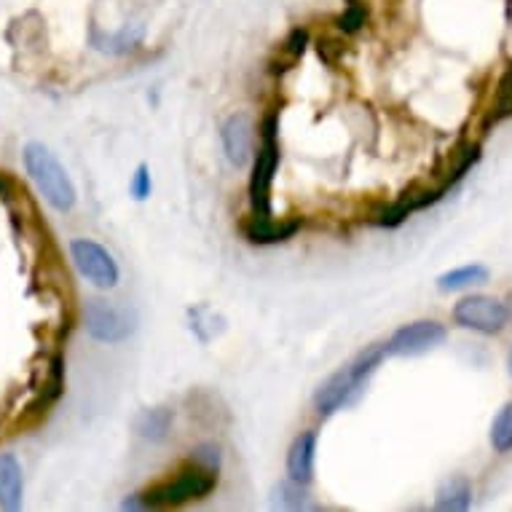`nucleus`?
Returning <instances> with one entry per match:
<instances>
[{
	"mask_svg": "<svg viewBox=\"0 0 512 512\" xmlns=\"http://www.w3.org/2000/svg\"><path fill=\"white\" fill-rule=\"evenodd\" d=\"M384 354H387V349L381 344L370 346L362 354H357L349 365L336 370L328 381H322L314 392V408H317L319 416H333L336 411L354 403V397L360 395L362 387L368 384V378L376 373Z\"/></svg>",
	"mask_w": 512,
	"mask_h": 512,
	"instance_id": "1",
	"label": "nucleus"
},
{
	"mask_svg": "<svg viewBox=\"0 0 512 512\" xmlns=\"http://www.w3.org/2000/svg\"><path fill=\"white\" fill-rule=\"evenodd\" d=\"M215 486H218V472L204 470V467L194 464V467L177 472L175 478L145 491V494L129 496L124 502V510H161V507L199 502L204 496H210Z\"/></svg>",
	"mask_w": 512,
	"mask_h": 512,
	"instance_id": "2",
	"label": "nucleus"
},
{
	"mask_svg": "<svg viewBox=\"0 0 512 512\" xmlns=\"http://www.w3.org/2000/svg\"><path fill=\"white\" fill-rule=\"evenodd\" d=\"M22 159H25L27 175H30V180L35 183V188L41 191L43 199H46L54 210L70 212L76 207V185L70 180L68 169L59 164L57 156H54L46 145L27 143Z\"/></svg>",
	"mask_w": 512,
	"mask_h": 512,
	"instance_id": "3",
	"label": "nucleus"
},
{
	"mask_svg": "<svg viewBox=\"0 0 512 512\" xmlns=\"http://www.w3.org/2000/svg\"><path fill=\"white\" fill-rule=\"evenodd\" d=\"M279 167V140H277V118H266L261 129V143L252 156L250 175V204L252 218H269L271 215V185Z\"/></svg>",
	"mask_w": 512,
	"mask_h": 512,
	"instance_id": "4",
	"label": "nucleus"
},
{
	"mask_svg": "<svg viewBox=\"0 0 512 512\" xmlns=\"http://www.w3.org/2000/svg\"><path fill=\"white\" fill-rule=\"evenodd\" d=\"M507 306L491 295H467L454 306V322L464 330L496 336L507 325Z\"/></svg>",
	"mask_w": 512,
	"mask_h": 512,
	"instance_id": "5",
	"label": "nucleus"
},
{
	"mask_svg": "<svg viewBox=\"0 0 512 512\" xmlns=\"http://www.w3.org/2000/svg\"><path fill=\"white\" fill-rule=\"evenodd\" d=\"M70 258L76 263L78 274L89 279L94 287L110 290L121 279V271H118V263L113 261V255L102 244L92 242V239H73L70 242Z\"/></svg>",
	"mask_w": 512,
	"mask_h": 512,
	"instance_id": "6",
	"label": "nucleus"
},
{
	"mask_svg": "<svg viewBox=\"0 0 512 512\" xmlns=\"http://www.w3.org/2000/svg\"><path fill=\"white\" fill-rule=\"evenodd\" d=\"M445 328L435 319H421V322H411V325H403L400 330L392 333L384 349L387 354H395V357H419V354H427L432 349L445 341Z\"/></svg>",
	"mask_w": 512,
	"mask_h": 512,
	"instance_id": "7",
	"label": "nucleus"
},
{
	"mask_svg": "<svg viewBox=\"0 0 512 512\" xmlns=\"http://www.w3.org/2000/svg\"><path fill=\"white\" fill-rule=\"evenodd\" d=\"M86 333L100 344H121L132 333V322L124 311L108 301H89L84 311Z\"/></svg>",
	"mask_w": 512,
	"mask_h": 512,
	"instance_id": "8",
	"label": "nucleus"
},
{
	"mask_svg": "<svg viewBox=\"0 0 512 512\" xmlns=\"http://www.w3.org/2000/svg\"><path fill=\"white\" fill-rule=\"evenodd\" d=\"M220 140L226 159L236 169L247 167L255 156V121L247 113H234L220 129Z\"/></svg>",
	"mask_w": 512,
	"mask_h": 512,
	"instance_id": "9",
	"label": "nucleus"
},
{
	"mask_svg": "<svg viewBox=\"0 0 512 512\" xmlns=\"http://www.w3.org/2000/svg\"><path fill=\"white\" fill-rule=\"evenodd\" d=\"M314 456H317V432H301L287 451V480L309 486L314 480Z\"/></svg>",
	"mask_w": 512,
	"mask_h": 512,
	"instance_id": "10",
	"label": "nucleus"
},
{
	"mask_svg": "<svg viewBox=\"0 0 512 512\" xmlns=\"http://www.w3.org/2000/svg\"><path fill=\"white\" fill-rule=\"evenodd\" d=\"M298 228H301V220H274V215H269V218H252L244 226V236L252 244H279L293 239Z\"/></svg>",
	"mask_w": 512,
	"mask_h": 512,
	"instance_id": "11",
	"label": "nucleus"
},
{
	"mask_svg": "<svg viewBox=\"0 0 512 512\" xmlns=\"http://www.w3.org/2000/svg\"><path fill=\"white\" fill-rule=\"evenodd\" d=\"M22 464L14 454H0V507L3 510H19L22 504Z\"/></svg>",
	"mask_w": 512,
	"mask_h": 512,
	"instance_id": "12",
	"label": "nucleus"
},
{
	"mask_svg": "<svg viewBox=\"0 0 512 512\" xmlns=\"http://www.w3.org/2000/svg\"><path fill=\"white\" fill-rule=\"evenodd\" d=\"M472 504V483L464 475L448 478L443 486L437 488L435 507L440 512H464Z\"/></svg>",
	"mask_w": 512,
	"mask_h": 512,
	"instance_id": "13",
	"label": "nucleus"
},
{
	"mask_svg": "<svg viewBox=\"0 0 512 512\" xmlns=\"http://www.w3.org/2000/svg\"><path fill=\"white\" fill-rule=\"evenodd\" d=\"M172 421H175V413L169 408H151V411H143L137 416L135 432L151 443H161V440H167Z\"/></svg>",
	"mask_w": 512,
	"mask_h": 512,
	"instance_id": "14",
	"label": "nucleus"
},
{
	"mask_svg": "<svg viewBox=\"0 0 512 512\" xmlns=\"http://www.w3.org/2000/svg\"><path fill=\"white\" fill-rule=\"evenodd\" d=\"M488 282V269L480 263H470V266H459V269L445 271L437 277V287L443 293H456V290H467L472 285H483Z\"/></svg>",
	"mask_w": 512,
	"mask_h": 512,
	"instance_id": "15",
	"label": "nucleus"
},
{
	"mask_svg": "<svg viewBox=\"0 0 512 512\" xmlns=\"http://www.w3.org/2000/svg\"><path fill=\"white\" fill-rule=\"evenodd\" d=\"M507 118H512V62H507V68H504L502 78H499V84H496L494 108L488 113L486 126L507 121Z\"/></svg>",
	"mask_w": 512,
	"mask_h": 512,
	"instance_id": "16",
	"label": "nucleus"
},
{
	"mask_svg": "<svg viewBox=\"0 0 512 512\" xmlns=\"http://www.w3.org/2000/svg\"><path fill=\"white\" fill-rule=\"evenodd\" d=\"M491 445L496 454H510L512 451V403H507L502 411L496 413L491 424Z\"/></svg>",
	"mask_w": 512,
	"mask_h": 512,
	"instance_id": "17",
	"label": "nucleus"
},
{
	"mask_svg": "<svg viewBox=\"0 0 512 512\" xmlns=\"http://www.w3.org/2000/svg\"><path fill=\"white\" fill-rule=\"evenodd\" d=\"M303 488L306 486H298L293 480H287V483H282V486L277 488V499H274V504L282 507V510H306L311 504Z\"/></svg>",
	"mask_w": 512,
	"mask_h": 512,
	"instance_id": "18",
	"label": "nucleus"
},
{
	"mask_svg": "<svg viewBox=\"0 0 512 512\" xmlns=\"http://www.w3.org/2000/svg\"><path fill=\"white\" fill-rule=\"evenodd\" d=\"M306 43H309V33H306V30H301V27L287 35V41L282 43V68H279V70L293 68L295 62L303 57V51H306ZM279 70H277V73H279Z\"/></svg>",
	"mask_w": 512,
	"mask_h": 512,
	"instance_id": "19",
	"label": "nucleus"
},
{
	"mask_svg": "<svg viewBox=\"0 0 512 512\" xmlns=\"http://www.w3.org/2000/svg\"><path fill=\"white\" fill-rule=\"evenodd\" d=\"M140 38H143V33L140 30H129V27H124L118 35H108L105 38V46H100V49L110 51V54H126V51H132L140 43Z\"/></svg>",
	"mask_w": 512,
	"mask_h": 512,
	"instance_id": "20",
	"label": "nucleus"
},
{
	"mask_svg": "<svg viewBox=\"0 0 512 512\" xmlns=\"http://www.w3.org/2000/svg\"><path fill=\"white\" fill-rule=\"evenodd\" d=\"M129 194L135 196L137 202H145L148 196L153 194V180H151V169L140 164L132 175V183H129Z\"/></svg>",
	"mask_w": 512,
	"mask_h": 512,
	"instance_id": "21",
	"label": "nucleus"
},
{
	"mask_svg": "<svg viewBox=\"0 0 512 512\" xmlns=\"http://www.w3.org/2000/svg\"><path fill=\"white\" fill-rule=\"evenodd\" d=\"M191 462L204 467V470L218 472L220 470V448L218 445H196L194 451H191Z\"/></svg>",
	"mask_w": 512,
	"mask_h": 512,
	"instance_id": "22",
	"label": "nucleus"
},
{
	"mask_svg": "<svg viewBox=\"0 0 512 512\" xmlns=\"http://www.w3.org/2000/svg\"><path fill=\"white\" fill-rule=\"evenodd\" d=\"M365 19H368V11L362 9L360 3H352V6L338 17V27H341L344 33H357V30L365 25Z\"/></svg>",
	"mask_w": 512,
	"mask_h": 512,
	"instance_id": "23",
	"label": "nucleus"
},
{
	"mask_svg": "<svg viewBox=\"0 0 512 512\" xmlns=\"http://www.w3.org/2000/svg\"><path fill=\"white\" fill-rule=\"evenodd\" d=\"M504 306H507V317L512 319V293H510V298H507V303H504Z\"/></svg>",
	"mask_w": 512,
	"mask_h": 512,
	"instance_id": "24",
	"label": "nucleus"
},
{
	"mask_svg": "<svg viewBox=\"0 0 512 512\" xmlns=\"http://www.w3.org/2000/svg\"><path fill=\"white\" fill-rule=\"evenodd\" d=\"M507 368H510V376H512V352H510V357H507Z\"/></svg>",
	"mask_w": 512,
	"mask_h": 512,
	"instance_id": "25",
	"label": "nucleus"
}]
</instances>
